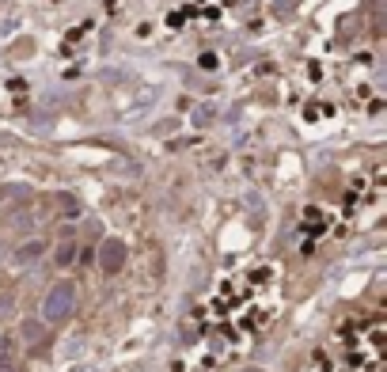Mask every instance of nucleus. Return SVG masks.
Here are the masks:
<instances>
[{"label":"nucleus","instance_id":"nucleus-3","mask_svg":"<svg viewBox=\"0 0 387 372\" xmlns=\"http://www.w3.org/2000/svg\"><path fill=\"white\" fill-rule=\"evenodd\" d=\"M39 334H42V327H39V323H27V327H23V338H39Z\"/></svg>","mask_w":387,"mask_h":372},{"label":"nucleus","instance_id":"nucleus-2","mask_svg":"<svg viewBox=\"0 0 387 372\" xmlns=\"http://www.w3.org/2000/svg\"><path fill=\"white\" fill-rule=\"evenodd\" d=\"M122 263H126V247H122L118 239H107V244H103V270L114 274V270H122Z\"/></svg>","mask_w":387,"mask_h":372},{"label":"nucleus","instance_id":"nucleus-1","mask_svg":"<svg viewBox=\"0 0 387 372\" xmlns=\"http://www.w3.org/2000/svg\"><path fill=\"white\" fill-rule=\"evenodd\" d=\"M72 304H77V289H72L69 281L53 285V293L46 296V304H42L46 323H61V319H69V315H72Z\"/></svg>","mask_w":387,"mask_h":372},{"label":"nucleus","instance_id":"nucleus-4","mask_svg":"<svg viewBox=\"0 0 387 372\" xmlns=\"http://www.w3.org/2000/svg\"><path fill=\"white\" fill-rule=\"evenodd\" d=\"M39 251H42L39 244H31V247H27V251H20V258H23V263H31V258H34V255H39Z\"/></svg>","mask_w":387,"mask_h":372}]
</instances>
